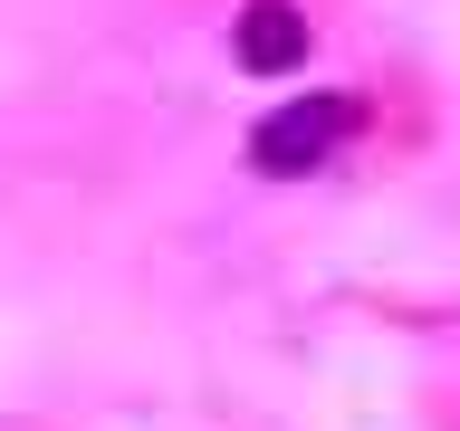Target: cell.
<instances>
[{
  "instance_id": "6da1fadb",
  "label": "cell",
  "mask_w": 460,
  "mask_h": 431,
  "mask_svg": "<svg viewBox=\"0 0 460 431\" xmlns=\"http://www.w3.org/2000/svg\"><path fill=\"white\" fill-rule=\"evenodd\" d=\"M355 125H365V106H355V96H297V106L259 115L250 163H259V172H316L345 135H355Z\"/></svg>"
},
{
  "instance_id": "7a4b0ae2",
  "label": "cell",
  "mask_w": 460,
  "mask_h": 431,
  "mask_svg": "<svg viewBox=\"0 0 460 431\" xmlns=\"http://www.w3.org/2000/svg\"><path fill=\"white\" fill-rule=\"evenodd\" d=\"M297 57H307V10L250 0V10H240V67H250V77H288Z\"/></svg>"
}]
</instances>
